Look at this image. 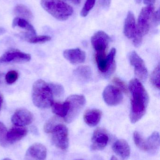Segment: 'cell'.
<instances>
[{
	"label": "cell",
	"mask_w": 160,
	"mask_h": 160,
	"mask_svg": "<svg viewBox=\"0 0 160 160\" xmlns=\"http://www.w3.org/2000/svg\"><path fill=\"white\" fill-rule=\"evenodd\" d=\"M145 4L147 6H154L156 2V0H143Z\"/></svg>",
	"instance_id": "36"
},
{
	"label": "cell",
	"mask_w": 160,
	"mask_h": 160,
	"mask_svg": "<svg viewBox=\"0 0 160 160\" xmlns=\"http://www.w3.org/2000/svg\"><path fill=\"white\" fill-rule=\"evenodd\" d=\"M63 54L67 61L74 64L84 62L86 58L85 52L79 48L66 50Z\"/></svg>",
	"instance_id": "15"
},
{
	"label": "cell",
	"mask_w": 160,
	"mask_h": 160,
	"mask_svg": "<svg viewBox=\"0 0 160 160\" xmlns=\"http://www.w3.org/2000/svg\"><path fill=\"white\" fill-rule=\"evenodd\" d=\"M50 87L51 89L52 92L54 96L56 97H61L64 94V87L61 84L54 83H49Z\"/></svg>",
	"instance_id": "29"
},
{
	"label": "cell",
	"mask_w": 160,
	"mask_h": 160,
	"mask_svg": "<svg viewBox=\"0 0 160 160\" xmlns=\"http://www.w3.org/2000/svg\"><path fill=\"white\" fill-rule=\"evenodd\" d=\"M114 152L123 159H126L130 155V147L126 140L121 139L116 141L113 145Z\"/></svg>",
	"instance_id": "18"
},
{
	"label": "cell",
	"mask_w": 160,
	"mask_h": 160,
	"mask_svg": "<svg viewBox=\"0 0 160 160\" xmlns=\"http://www.w3.org/2000/svg\"><path fill=\"white\" fill-rule=\"evenodd\" d=\"M12 26L13 28H19L24 30L25 32L22 33V37L26 40L36 35V32L34 26L29 21L23 19L16 17L12 22Z\"/></svg>",
	"instance_id": "14"
},
{
	"label": "cell",
	"mask_w": 160,
	"mask_h": 160,
	"mask_svg": "<svg viewBox=\"0 0 160 160\" xmlns=\"http://www.w3.org/2000/svg\"><path fill=\"white\" fill-rule=\"evenodd\" d=\"M133 140L136 146L143 151H147L146 140H144L142 136L138 132L135 131L133 133Z\"/></svg>",
	"instance_id": "26"
},
{
	"label": "cell",
	"mask_w": 160,
	"mask_h": 160,
	"mask_svg": "<svg viewBox=\"0 0 160 160\" xmlns=\"http://www.w3.org/2000/svg\"><path fill=\"white\" fill-rule=\"evenodd\" d=\"M102 112L98 109L88 110L85 113L84 119L85 123L90 127L97 125L101 119Z\"/></svg>",
	"instance_id": "19"
},
{
	"label": "cell",
	"mask_w": 160,
	"mask_h": 160,
	"mask_svg": "<svg viewBox=\"0 0 160 160\" xmlns=\"http://www.w3.org/2000/svg\"><path fill=\"white\" fill-rule=\"evenodd\" d=\"M152 19H153L154 23L156 25H158L159 24L160 22V11L159 9L157 10L156 12L153 13V17H152Z\"/></svg>",
	"instance_id": "35"
},
{
	"label": "cell",
	"mask_w": 160,
	"mask_h": 160,
	"mask_svg": "<svg viewBox=\"0 0 160 160\" xmlns=\"http://www.w3.org/2000/svg\"><path fill=\"white\" fill-rule=\"evenodd\" d=\"M103 98L105 102L111 106L118 105L123 100V96L120 89L111 85L105 88L103 92Z\"/></svg>",
	"instance_id": "10"
},
{
	"label": "cell",
	"mask_w": 160,
	"mask_h": 160,
	"mask_svg": "<svg viewBox=\"0 0 160 160\" xmlns=\"http://www.w3.org/2000/svg\"><path fill=\"white\" fill-rule=\"evenodd\" d=\"M67 1H70L75 4H79L80 3L81 0H67Z\"/></svg>",
	"instance_id": "38"
},
{
	"label": "cell",
	"mask_w": 160,
	"mask_h": 160,
	"mask_svg": "<svg viewBox=\"0 0 160 160\" xmlns=\"http://www.w3.org/2000/svg\"><path fill=\"white\" fill-rule=\"evenodd\" d=\"M131 64L134 67L135 75L142 81L147 80L148 76L147 68L142 59L135 51H132L129 55Z\"/></svg>",
	"instance_id": "9"
},
{
	"label": "cell",
	"mask_w": 160,
	"mask_h": 160,
	"mask_svg": "<svg viewBox=\"0 0 160 160\" xmlns=\"http://www.w3.org/2000/svg\"><path fill=\"white\" fill-rule=\"evenodd\" d=\"M3 160H11V159H10L8 158H6L4 159Z\"/></svg>",
	"instance_id": "43"
},
{
	"label": "cell",
	"mask_w": 160,
	"mask_h": 160,
	"mask_svg": "<svg viewBox=\"0 0 160 160\" xmlns=\"http://www.w3.org/2000/svg\"><path fill=\"white\" fill-rule=\"evenodd\" d=\"M51 107L54 113L56 114L57 116L64 118L67 115L68 111L69 105L66 100L64 103L53 102Z\"/></svg>",
	"instance_id": "23"
},
{
	"label": "cell",
	"mask_w": 160,
	"mask_h": 160,
	"mask_svg": "<svg viewBox=\"0 0 160 160\" xmlns=\"http://www.w3.org/2000/svg\"><path fill=\"white\" fill-rule=\"evenodd\" d=\"M137 3H140L142 2V0H135Z\"/></svg>",
	"instance_id": "41"
},
{
	"label": "cell",
	"mask_w": 160,
	"mask_h": 160,
	"mask_svg": "<svg viewBox=\"0 0 160 160\" xmlns=\"http://www.w3.org/2000/svg\"><path fill=\"white\" fill-rule=\"evenodd\" d=\"M69 109L67 115L64 118L68 123H70L77 118L85 104V98L83 95H73L66 99Z\"/></svg>",
	"instance_id": "5"
},
{
	"label": "cell",
	"mask_w": 160,
	"mask_h": 160,
	"mask_svg": "<svg viewBox=\"0 0 160 160\" xmlns=\"http://www.w3.org/2000/svg\"><path fill=\"white\" fill-rule=\"evenodd\" d=\"M7 129L3 123L0 121V145L6 147L9 144L7 141Z\"/></svg>",
	"instance_id": "30"
},
{
	"label": "cell",
	"mask_w": 160,
	"mask_h": 160,
	"mask_svg": "<svg viewBox=\"0 0 160 160\" xmlns=\"http://www.w3.org/2000/svg\"><path fill=\"white\" fill-rule=\"evenodd\" d=\"M32 100L38 108L48 109L54 102V96L49 83L42 80L36 81L32 88Z\"/></svg>",
	"instance_id": "2"
},
{
	"label": "cell",
	"mask_w": 160,
	"mask_h": 160,
	"mask_svg": "<svg viewBox=\"0 0 160 160\" xmlns=\"http://www.w3.org/2000/svg\"><path fill=\"white\" fill-rule=\"evenodd\" d=\"M96 0H86L80 12L81 17H85L95 6Z\"/></svg>",
	"instance_id": "31"
},
{
	"label": "cell",
	"mask_w": 160,
	"mask_h": 160,
	"mask_svg": "<svg viewBox=\"0 0 160 160\" xmlns=\"http://www.w3.org/2000/svg\"><path fill=\"white\" fill-rule=\"evenodd\" d=\"M116 50L112 48L110 51L108 56L106 57V69L105 73L103 74L104 77L108 78L110 77L114 72L116 68L115 56Z\"/></svg>",
	"instance_id": "21"
},
{
	"label": "cell",
	"mask_w": 160,
	"mask_h": 160,
	"mask_svg": "<svg viewBox=\"0 0 160 160\" xmlns=\"http://www.w3.org/2000/svg\"><path fill=\"white\" fill-rule=\"evenodd\" d=\"M146 144L147 152H156L159 148V133L157 132H153L146 140Z\"/></svg>",
	"instance_id": "22"
},
{
	"label": "cell",
	"mask_w": 160,
	"mask_h": 160,
	"mask_svg": "<svg viewBox=\"0 0 160 160\" xmlns=\"http://www.w3.org/2000/svg\"><path fill=\"white\" fill-rule=\"evenodd\" d=\"M129 88L132 96L130 118L132 123H135L145 114L149 97L143 85L137 79H133L130 82Z\"/></svg>",
	"instance_id": "1"
},
{
	"label": "cell",
	"mask_w": 160,
	"mask_h": 160,
	"mask_svg": "<svg viewBox=\"0 0 160 160\" xmlns=\"http://www.w3.org/2000/svg\"><path fill=\"white\" fill-rule=\"evenodd\" d=\"M60 117L54 116L51 118L47 121L44 126V130L46 133H51L53 130L59 124L62 123Z\"/></svg>",
	"instance_id": "25"
},
{
	"label": "cell",
	"mask_w": 160,
	"mask_h": 160,
	"mask_svg": "<svg viewBox=\"0 0 160 160\" xmlns=\"http://www.w3.org/2000/svg\"><path fill=\"white\" fill-rule=\"evenodd\" d=\"M47 150L42 144L35 143L27 149L26 158L28 160H46Z\"/></svg>",
	"instance_id": "13"
},
{
	"label": "cell",
	"mask_w": 160,
	"mask_h": 160,
	"mask_svg": "<svg viewBox=\"0 0 160 160\" xmlns=\"http://www.w3.org/2000/svg\"><path fill=\"white\" fill-rule=\"evenodd\" d=\"M3 94L0 92V112L3 106Z\"/></svg>",
	"instance_id": "37"
},
{
	"label": "cell",
	"mask_w": 160,
	"mask_h": 160,
	"mask_svg": "<svg viewBox=\"0 0 160 160\" xmlns=\"http://www.w3.org/2000/svg\"><path fill=\"white\" fill-rule=\"evenodd\" d=\"M52 140L54 145L62 150H66L69 147V132L63 123L57 125L52 132Z\"/></svg>",
	"instance_id": "6"
},
{
	"label": "cell",
	"mask_w": 160,
	"mask_h": 160,
	"mask_svg": "<svg viewBox=\"0 0 160 160\" xmlns=\"http://www.w3.org/2000/svg\"><path fill=\"white\" fill-rule=\"evenodd\" d=\"M110 160H118V159L116 157H115V156H112Z\"/></svg>",
	"instance_id": "40"
},
{
	"label": "cell",
	"mask_w": 160,
	"mask_h": 160,
	"mask_svg": "<svg viewBox=\"0 0 160 160\" xmlns=\"http://www.w3.org/2000/svg\"><path fill=\"white\" fill-rule=\"evenodd\" d=\"M110 41L111 38L103 31H98L95 33L91 38V43L95 51V54H106Z\"/></svg>",
	"instance_id": "8"
},
{
	"label": "cell",
	"mask_w": 160,
	"mask_h": 160,
	"mask_svg": "<svg viewBox=\"0 0 160 160\" xmlns=\"http://www.w3.org/2000/svg\"><path fill=\"white\" fill-rule=\"evenodd\" d=\"M109 137L104 129L99 128L94 132L91 140V149L93 150H103L107 146Z\"/></svg>",
	"instance_id": "11"
},
{
	"label": "cell",
	"mask_w": 160,
	"mask_h": 160,
	"mask_svg": "<svg viewBox=\"0 0 160 160\" xmlns=\"http://www.w3.org/2000/svg\"><path fill=\"white\" fill-rule=\"evenodd\" d=\"M51 39V38L47 35H35L28 38L26 41L32 44H43L49 42Z\"/></svg>",
	"instance_id": "28"
},
{
	"label": "cell",
	"mask_w": 160,
	"mask_h": 160,
	"mask_svg": "<svg viewBox=\"0 0 160 160\" xmlns=\"http://www.w3.org/2000/svg\"><path fill=\"white\" fill-rule=\"evenodd\" d=\"M154 11V6H147L141 10L138 18L137 32L133 38V44L136 47L141 45L144 36L149 32Z\"/></svg>",
	"instance_id": "4"
},
{
	"label": "cell",
	"mask_w": 160,
	"mask_h": 160,
	"mask_svg": "<svg viewBox=\"0 0 160 160\" xmlns=\"http://www.w3.org/2000/svg\"><path fill=\"white\" fill-rule=\"evenodd\" d=\"M160 65H158L154 69L150 76V81L151 83L155 87L158 89H160Z\"/></svg>",
	"instance_id": "27"
},
{
	"label": "cell",
	"mask_w": 160,
	"mask_h": 160,
	"mask_svg": "<svg viewBox=\"0 0 160 160\" xmlns=\"http://www.w3.org/2000/svg\"><path fill=\"white\" fill-rule=\"evenodd\" d=\"M14 13L16 17L23 19L29 22L34 18V15L31 10L22 4H19L15 6Z\"/></svg>",
	"instance_id": "20"
},
{
	"label": "cell",
	"mask_w": 160,
	"mask_h": 160,
	"mask_svg": "<svg viewBox=\"0 0 160 160\" xmlns=\"http://www.w3.org/2000/svg\"><path fill=\"white\" fill-rule=\"evenodd\" d=\"M18 78V73L15 70L8 71L5 76V80L8 84H12Z\"/></svg>",
	"instance_id": "32"
},
{
	"label": "cell",
	"mask_w": 160,
	"mask_h": 160,
	"mask_svg": "<svg viewBox=\"0 0 160 160\" xmlns=\"http://www.w3.org/2000/svg\"><path fill=\"white\" fill-rule=\"evenodd\" d=\"M27 134V130L26 128L16 126L7 132V141L9 144L13 143L22 140Z\"/></svg>",
	"instance_id": "17"
},
{
	"label": "cell",
	"mask_w": 160,
	"mask_h": 160,
	"mask_svg": "<svg viewBox=\"0 0 160 160\" xmlns=\"http://www.w3.org/2000/svg\"><path fill=\"white\" fill-rule=\"evenodd\" d=\"M113 82L116 85V86L119 88L120 90L123 91L124 93H127L128 88L127 87L126 85V84L124 81L120 79L119 78L115 77L113 79Z\"/></svg>",
	"instance_id": "33"
},
{
	"label": "cell",
	"mask_w": 160,
	"mask_h": 160,
	"mask_svg": "<svg viewBox=\"0 0 160 160\" xmlns=\"http://www.w3.org/2000/svg\"><path fill=\"white\" fill-rule=\"evenodd\" d=\"M31 59V56L28 53L12 49L6 52L0 57V63L25 62H29Z\"/></svg>",
	"instance_id": "7"
},
{
	"label": "cell",
	"mask_w": 160,
	"mask_h": 160,
	"mask_svg": "<svg viewBox=\"0 0 160 160\" xmlns=\"http://www.w3.org/2000/svg\"><path fill=\"white\" fill-rule=\"evenodd\" d=\"M82 160V159H78V160Z\"/></svg>",
	"instance_id": "44"
},
{
	"label": "cell",
	"mask_w": 160,
	"mask_h": 160,
	"mask_svg": "<svg viewBox=\"0 0 160 160\" xmlns=\"http://www.w3.org/2000/svg\"><path fill=\"white\" fill-rule=\"evenodd\" d=\"M101 6L105 9H107L111 6V0H99Z\"/></svg>",
	"instance_id": "34"
},
{
	"label": "cell",
	"mask_w": 160,
	"mask_h": 160,
	"mask_svg": "<svg viewBox=\"0 0 160 160\" xmlns=\"http://www.w3.org/2000/svg\"><path fill=\"white\" fill-rule=\"evenodd\" d=\"M42 8L59 21H66L72 15V7L63 0H41Z\"/></svg>",
	"instance_id": "3"
},
{
	"label": "cell",
	"mask_w": 160,
	"mask_h": 160,
	"mask_svg": "<svg viewBox=\"0 0 160 160\" xmlns=\"http://www.w3.org/2000/svg\"><path fill=\"white\" fill-rule=\"evenodd\" d=\"M5 32V30L2 27H0V35L4 33Z\"/></svg>",
	"instance_id": "39"
},
{
	"label": "cell",
	"mask_w": 160,
	"mask_h": 160,
	"mask_svg": "<svg viewBox=\"0 0 160 160\" xmlns=\"http://www.w3.org/2000/svg\"><path fill=\"white\" fill-rule=\"evenodd\" d=\"M2 76H3V74L0 72V81H1V78H2Z\"/></svg>",
	"instance_id": "42"
},
{
	"label": "cell",
	"mask_w": 160,
	"mask_h": 160,
	"mask_svg": "<svg viewBox=\"0 0 160 160\" xmlns=\"http://www.w3.org/2000/svg\"><path fill=\"white\" fill-rule=\"evenodd\" d=\"M124 34L127 38L133 39L137 32V25L134 14L132 11H129L125 22Z\"/></svg>",
	"instance_id": "16"
},
{
	"label": "cell",
	"mask_w": 160,
	"mask_h": 160,
	"mask_svg": "<svg viewBox=\"0 0 160 160\" xmlns=\"http://www.w3.org/2000/svg\"><path fill=\"white\" fill-rule=\"evenodd\" d=\"M75 76L79 79L87 82L92 78V71L88 66H80L74 70Z\"/></svg>",
	"instance_id": "24"
},
{
	"label": "cell",
	"mask_w": 160,
	"mask_h": 160,
	"mask_svg": "<svg viewBox=\"0 0 160 160\" xmlns=\"http://www.w3.org/2000/svg\"><path fill=\"white\" fill-rule=\"evenodd\" d=\"M34 120V115L27 109L20 108L14 113L11 118V122L18 127H24L32 124Z\"/></svg>",
	"instance_id": "12"
}]
</instances>
